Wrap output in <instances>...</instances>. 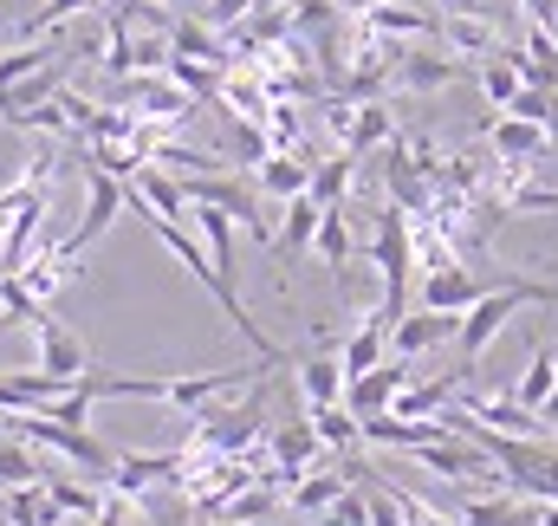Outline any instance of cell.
I'll list each match as a JSON object with an SVG mask.
<instances>
[{"label":"cell","mask_w":558,"mask_h":526,"mask_svg":"<svg viewBox=\"0 0 558 526\" xmlns=\"http://www.w3.org/2000/svg\"><path fill=\"white\" fill-rule=\"evenodd\" d=\"M520 306H558V286L553 279H520V273H507L500 286H487V292L461 312V332H454V338H461V364H454L461 378H474V364L487 358V345L507 332V319H513Z\"/></svg>","instance_id":"obj_1"},{"label":"cell","mask_w":558,"mask_h":526,"mask_svg":"<svg viewBox=\"0 0 558 526\" xmlns=\"http://www.w3.org/2000/svg\"><path fill=\"white\" fill-rule=\"evenodd\" d=\"M371 261L384 273V319L397 325L403 319V286H410V261H416V235H410V215L390 202V208H377V235H371Z\"/></svg>","instance_id":"obj_2"},{"label":"cell","mask_w":558,"mask_h":526,"mask_svg":"<svg viewBox=\"0 0 558 526\" xmlns=\"http://www.w3.org/2000/svg\"><path fill=\"white\" fill-rule=\"evenodd\" d=\"M124 195H131V182H124V176H111V169L85 163V215H78V228L59 241V254H65V261H85V254H92V241H105V228L124 215Z\"/></svg>","instance_id":"obj_3"},{"label":"cell","mask_w":558,"mask_h":526,"mask_svg":"<svg viewBox=\"0 0 558 526\" xmlns=\"http://www.w3.org/2000/svg\"><path fill=\"white\" fill-rule=\"evenodd\" d=\"M33 338H39V371H46V378L78 384L85 371H98V364H92V351H85V338H78L72 325H59L52 312H39V319H33Z\"/></svg>","instance_id":"obj_4"},{"label":"cell","mask_w":558,"mask_h":526,"mask_svg":"<svg viewBox=\"0 0 558 526\" xmlns=\"http://www.w3.org/2000/svg\"><path fill=\"white\" fill-rule=\"evenodd\" d=\"M267 449H274V475H267V481H274L279 494H286V488H292L299 475H312V462L325 455V442H318V429H312V416H292V422H279V429H274V442H267Z\"/></svg>","instance_id":"obj_5"},{"label":"cell","mask_w":558,"mask_h":526,"mask_svg":"<svg viewBox=\"0 0 558 526\" xmlns=\"http://www.w3.org/2000/svg\"><path fill=\"white\" fill-rule=\"evenodd\" d=\"M39 222H46V189H26L13 208H7V228H0V273H20L39 248Z\"/></svg>","instance_id":"obj_6"},{"label":"cell","mask_w":558,"mask_h":526,"mask_svg":"<svg viewBox=\"0 0 558 526\" xmlns=\"http://www.w3.org/2000/svg\"><path fill=\"white\" fill-rule=\"evenodd\" d=\"M454 521L461 526H539V501H526L513 488H487V494H461Z\"/></svg>","instance_id":"obj_7"},{"label":"cell","mask_w":558,"mask_h":526,"mask_svg":"<svg viewBox=\"0 0 558 526\" xmlns=\"http://www.w3.org/2000/svg\"><path fill=\"white\" fill-rule=\"evenodd\" d=\"M454 332H461V312H428V306H422V312H403V319L390 325V358H410V364H416L435 345H448Z\"/></svg>","instance_id":"obj_8"},{"label":"cell","mask_w":558,"mask_h":526,"mask_svg":"<svg viewBox=\"0 0 558 526\" xmlns=\"http://www.w3.org/2000/svg\"><path fill=\"white\" fill-rule=\"evenodd\" d=\"M331 131L344 136V150H351V156H364V150H377V143H390V136H397V118H390V105H384V98H357L351 111H344V105H331Z\"/></svg>","instance_id":"obj_9"},{"label":"cell","mask_w":558,"mask_h":526,"mask_svg":"<svg viewBox=\"0 0 558 526\" xmlns=\"http://www.w3.org/2000/svg\"><path fill=\"white\" fill-rule=\"evenodd\" d=\"M454 409H468L474 422H487V429H500V435H526V442H546V435H553L546 416L526 409L520 396H461Z\"/></svg>","instance_id":"obj_10"},{"label":"cell","mask_w":558,"mask_h":526,"mask_svg":"<svg viewBox=\"0 0 558 526\" xmlns=\"http://www.w3.org/2000/svg\"><path fill=\"white\" fill-rule=\"evenodd\" d=\"M331 338L318 332V351H305V358H292V384L305 396V409H325V403H344V364H338V351H325Z\"/></svg>","instance_id":"obj_11"},{"label":"cell","mask_w":558,"mask_h":526,"mask_svg":"<svg viewBox=\"0 0 558 526\" xmlns=\"http://www.w3.org/2000/svg\"><path fill=\"white\" fill-rule=\"evenodd\" d=\"M410 384V358H384L377 371H364V378H351L344 384V409L364 422V416H384L390 403H397V391Z\"/></svg>","instance_id":"obj_12"},{"label":"cell","mask_w":558,"mask_h":526,"mask_svg":"<svg viewBox=\"0 0 558 526\" xmlns=\"http://www.w3.org/2000/svg\"><path fill=\"white\" fill-rule=\"evenodd\" d=\"M357 13L384 39H428V33H441V13L435 7H416V0H364Z\"/></svg>","instance_id":"obj_13"},{"label":"cell","mask_w":558,"mask_h":526,"mask_svg":"<svg viewBox=\"0 0 558 526\" xmlns=\"http://www.w3.org/2000/svg\"><path fill=\"white\" fill-rule=\"evenodd\" d=\"M546 143H553V131L546 124H533V118H513V111H494V124H487V150L500 156V163H539L546 156Z\"/></svg>","instance_id":"obj_14"},{"label":"cell","mask_w":558,"mask_h":526,"mask_svg":"<svg viewBox=\"0 0 558 526\" xmlns=\"http://www.w3.org/2000/svg\"><path fill=\"white\" fill-rule=\"evenodd\" d=\"M124 98H131V118H143V124H175V118H189V92L175 85V79H124Z\"/></svg>","instance_id":"obj_15"},{"label":"cell","mask_w":558,"mask_h":526,"mask_svg":"<svg viewBox=\"0 0 558 526\" xmlns=\"http://www.w3.org/2000/svg\"><path fill=\"white\" fill-rule=\"evenodd\" d=\"M384 358H390V319H384V312H371V319H357V325L344 332V345H338L344 384H351V378H364V371H377Z\"/></svg>","instance_id":"obj_16"},{"label":"cell","mask_w":558,"mask_h":526,"mask_svg":"<svg viewBox=\"0 0 558 526\" xmlns=\"http://www.w3.org/2000/svg\"><path fill=\"white\" fill-rule=\"evenodd\" d=\"M481 292H487V286H481V279H474L461 261L428 266V273H422V306H428V312H468Z\"/></svg>","instance_id":"obj_17"},{"label":"cell","mask_w":558,"mask_h":526,"mask_svg":"<svg viewBox=\"0 0 558 526\" xmlns=\"http://www.w3.org/2000/svg\"><path fill=\"white\" fill-rule=\"evenodd\" d=\"M318 222H325V202H312V195H292L286 202V222H279V235H274V254L279 266H292L305 248H312V235H318Z\"/></svg>","instance_id":"obj_18"},{"label":"cell","mask_w":558,"mask_h":526,"mask_svg":"<svg viewBox=\"0 0 558 526\" xmlns=\"http://www.w3.org/2000/svg\"><path fill=\"white\" fill-rule=\"evenodd\" d=\"M526 92V72H520V52L513 46H494L487 59H481V98L494 105V111H507L513 98Z\"/></svg>","instance_id":"obj_19"},{"label":"cell","mask_w":558,"mask_h":526,"mask_svg":"<svg viewBox=\"0 0 558 526\" xmlns=\"http://www.w3.org/2000/svg\"><path fill=\"white\" fill-rule=\"evenodd\" d=\"M403 92H441V85H454V59L448 52H422V46H410V52H397V72H390Z\"/></svg>","instance_id":"obj_20"},{"label":"cell","mask_w":558,"mask_h":526,"mask_svg":"<svg viewBox=\"0 0 558 526\" xmlns=\"http://www.w3.org/2000/svg\"><path fill=\"white\" fill-rule=\"evenodd\" d=\"M344 488H351V468H312V475H299V481L286 488V507H299V514H325Z\"/></svg>","instance_id":"obj_21"},{"label":"cell","mask_w":558,"mask_h":526,"mask_svg":"<svg viewBox=\"0 0 558 526\" xmlns=\"http://www.w3.org/2000/svg\"><path fill=\"white\" fill-rule=\"evenodd\" d=\"M254 182L274 195V202H292V195H305V182H312V156H292V150H274L260 169H254Z\"/></svg>","instance_id":"obj_22"},{"label":"cell","mask_w":558,"mask_h":526,"mask_svg":"<svg viewBox=\"0 0 558 526\" xmlns=\"http://www.w3.org/2000/svg\"><path fill=\"white\" fill-rule=\"evenodd\" d=\"M169 52L228 65V59H234V39H215V26H195V20H169Z\"/></svg>","instance_id":"obj_23"},{"label":"cell","mask_w":558,"mask_h":526,"mask_svg":"<svg viewBox=\"0 0 558 526\" xmlns=\"http://www.w3.org/2000/svg\"><path fill=\"white\" fill-rule=\"evenodd\" d=\"M351 176H357V156H351V150H338V156L312 163V182H305V195H312V202H325V208H344V195H351Z\"/></svg>","instance_id":"obj_24"},{"label":"cell","mask_w":558,"mask_h":526,"mask_svg":"<svg viewBox=\"0 0 558 526\" xmlns=\"http://www.w3.org/2000/svg\"><path fill=\"white\" fill-rule=\"evenodd\" d=\"M305 416H312L325 455H351V449H364V422H357L344 403H325V409H305Z\"/></svg>","instance_id":"obj_25"},{"label":"cell","mask_w":558,"mask_h":526,"mask_svg":"<svg viewBox=\"0 0 558 526\" xmlns=\"http://www.w3.org/2000/svg\"><path fill=\"white\" fill-rule=\"evenodd\" d=\"M441 33H448L454 59H487L500 46L494 39V20H481V13H441Z\"/></svg>","instance_id":"obj_26"},{"label":"cell","mask_w":558,"mask_h":526,"mask_svg":"<svg viewBox=\"0 0 558 526\" xmlns=\"http://www.w3.org/2000/svg\"><path fill=\"white\" fill-rule=\"evenodd\" d=\"M33 481H46V468H39L33 442H26V435H13V429H0V488H33Z\"/></svg>","instance_id":"obj_27"},{"label":"cell","mask_w":558,"mask_h":526,"mask_svg":"<svg viewBox=\"0 0 558 526\" xmlns=\"http://www.w3.org/2000/svg\"><path fill=\"white\" fill-rule=\"evenodd\" d=\"M312 254L344 279V266H351V215H344V208H325V222H318V235H312Z\"/></svg>","instance_id":"obj_28"},{"label":"cell","mask_w":558,"mask_h":526,"mask_svg":"<svg viewBox=\"0 0 558 526\" xmlns=\"http://www.w3.org/2000/svg\"><path fill=\"white\" fill-rule=\"evenodd\" d=\"M59 52H52V39H13L7 52H0V92L7 85H20V79H33V72H46Z\"/></svg>","instance_id":"obj_29"},{"label":"cell","mask_w":558,"mask_h":526,"mask_svg":"<svg viewBox=\"0 0 558 526\" xmlns=\"http://www.w3.org/2000/svg\"><path fill=\"white\" fill-rule=\"evenodd\" d=\"M558 384V351L553 345H539L533 358H526V371H520V384H513V396L526 403V409H546V396H553Z\"/></svg>","instance_id":"obj_30"},{"label":"cell","mask_w":558,"mask_h":526,"mask_svg":"<svg viewBox=\"0 0 558 526\" xmlns=\"http://www.w3.org/2000/svg\"><path fill=\"white\" fill-rule=\"evenodd\" d=\"M162 72H169V79H175L189 98H221V85H228V79H221L228 65H208V59H182V52H169V65H162Z\"/></svg>","instance_id":"obj_31"},{"label":"cell","mask_w":558,"mask_h":526,"mask_svg":"<svg viewBox=\"0 0 558 526\" xmlns=\"http://www.w3.org/2000/svg\"><path fill=\"white\" fill-rule=\"evenodd\" d=\"M92 526H149V514H143V494H131V488H98V514H92Z\"/></svg>","instance_id":"obj_32"},{"label":"cell","mask_w":558,"mask_h":526,"mask_svg":"<svg viewBox=\"0 0 558 526\" xmlns=\"http://www.w3.org/2000/svg\"><path fill=\"white\" fill-rule=\"evenodd\" d=\"M312 521L318 526H371V501H364L357 488H344V494H338L325 514H312Z\"/></svg>","instance_id":"obj_33"},{"label":"cell","mask_w":558,"mask_h":526,"mask_svg":"<svg viewBox=\"0 0 558 526\" xmlns=\"http://www.w3.org/2000/svg\"><path fill=\"white\" fill-rule=\"evenodd\" d=\"M364 501H371V526H410V521H403V501H397V488H390V481H371V488H364Z\"/></svg>","instance_id":"obj_34"},{"label":"cell","mask_w":558,"mask_h":526,"mask_svg":"<svg viewBox=\"0 0 558 526\" xmlns=\"http://www.w3.org/2000/svg\"><path fill=\"white\" fill-rule=\"evenodd\" d=\"M234 156H241V163H254V169H260V163H267V156H274V136L260 131V124H241V131H234Z\"/></svg>","instance_id":"obj_35"},{"label":"cell","mask_w":558,"mask_h":526,"mask_svg":"<svg viewBox=\"0 0 558 526\" xmlns=\"http://www.w3.org/2000/svg\"><path fill=\"white\" fill-rule=\"evenodd\" d=\"M254 13V0H208V26L215 33H228V26H241Z\"/></svg>","instance_id":"obj_36"},{"label":"cell","mask_w":558,"mask_h":526,"mask_svg":"<svg viewBox=\"0 0 558 526\" xmlns=\"http://www.w3.org/2000/svg\"><path fill=\"white\" fill-rule=\"evenodd\" d=\"M520 13H526V26H553L558 33V0H520Z\"/></svg>","instance_id":"obj_37"},{"label":"cell","mask_w":558,"mask_h":526,"mask_svg":"<svg viewBox=\"0 0 558 526\" xmlns=\"http://www.w3.org/2000/svg\"><path fill=\"white\" fill-rule=\"evenodd\" d=\"M539 416H546V429H558V384H553V396H546V409H539Z\"/></svg>","instance_id":"obj_38"},{"label":"cell","mask_w":558,"mask_h":526,"mask_svg":"<svg viewBox=\"0 0 558 526\" xmlns=\"http://www.w3.org/2000/svg\"><path fill=\"white\" fill-rule=\"evenodd\" d=\"M539 526H558V501H539Z\"/></svg>","instance_id":"obj_39"},{"label":"cell","mask_w":558,"mask_h":526,"mask_svg":"<svg viewBox=\"0 0 558 526\" xmlns=\"http://www.w3.org/2000/svg\"><path fill=\"white\" fill-rule=\"evenodd\" d=\"M546 131H553V143H558V92H553V118H546Z\"/></svg>","instance_id":"obj_40"},{"label":"cell","mask_w":558,"mask_h":526,"mask_svg":"<svg viewBox=\"0 0 558 526\" xmlns=\"http://www.w3.org/2000/svg\"><path fill=\"white\" fill-rule=\"evenodd\" d=\"M215 526H247V521H228V514H221V521H215Z\"/></svg>","instance_id":"obj_41"}]
</instances>
